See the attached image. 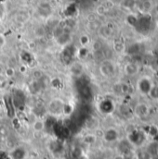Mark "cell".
<instances>
[{
  "label": "cell",
  "instance_id": "7c38bea8",
  "mask_svg": "<svg viewBox=\"0 0 158 159\" xmlns=\"http://www.w3.org/2000/svg\"><path fill=\"white\" fill-rule=\"evenodd\" d=\"M89 43V38L87 35H82L80 37V43L83 45V46H86L87 43Z\"/></svg>",
  "mask_w": 158,
  "mask_h": 159
},
{
  "label": "cell",
  "instance_id": "6da1fadb",
  "mask_svg": "<svg viewBox=\"0 0 158 159\" xmlns=\"http://www.w3.org/2000/svg\"><path fill=\"white\" fill-rule=\"evenodd\" d=\"M155 81L152 77L148 76V75H143L141 77H140L136 81V91L143 96H149L153 87L155 86Z\"/></svg>",
  "mask_w": 158,
  "mask_h": 159
},
{
  "label": "cell",
  "instance_id": "ba28073f",
  "mask_svg": "<svg viewBox=\"0 0 158 159\" xmlns=\"http://www.w3.org/2000/svg\"><path fill=\"white\" fill-rule=\"evenodd\" d=\"M32 128L34 131L36 132H41L45 129V122L42 119H37L35 121L32 122Z\"/></svg>",
  "mask_w": 158,
  "mask_h": 159
},
{
  "label": "cell",
  "instance_id": "4fadbf2b",
  "mask_svg": "<svg viewBox=\"0 0 158 159\" xmlns=\"http://www.w3.org/2000/svg\"><path fill=\"white\" fill-rule=\"evenodd\" d=\"M33 75H34V78L36 80H40L43 77V72L41 70H35L33 72Z\"/></svg>",
  "mask_w": 158,
  "mask_h": 159
},
{
  "label": "cell",
  "instance_id": "2e32d148",
  "mask_svg": "<svg viewBox=\"0 0 158 159\" xmlns=\"http://www.w3.org/2000/svg\"><path fill=\"white\" fill-rule=\"evenodd\" d=\"M118 159H124V158H123V157H122V158H118Z\"/></svg>",
  "mask_w": 158,
  "mask_h": 159
},
{
  "label": "cell",
  "instance_id": "277c9868",
  "mask_svg": "<svg viewBox=\"0 0 158 159\" xmlns=\"http://www.w3.org/2000/svg\"><path fill=\"white\" fill-rule=\"evenodd\" d=\"M48 110L52 115H60L64 110V103L61 99H54L48 105Z\"/></svg>",
  "mask_w": 158,
  "mask_h": 159
},
{
  "label": "cell",
  "instance_id": "52a82bcc",
  "mask_svg": "<svg viewBox=\"0 0 158 159\" xmlns=\"http://www.w3.org/2000/svg\"><path fill=\"white\" fill-rule=\"evenodd\" d=\"M115 88L117 90L116 93L118 94V95H126L129 93V89H130V86L126 83V82H120L115 85Z\"/></svg>",
  "mask_w": 158,
  "mask_h": 159
},
{
  "label": "cell",
  "instance_id": "5b68a950",
  "mask_svg": "<svg viewBox=\"0 0 158 159\" xmlns=\"http://www.w3.org/2000/svg\"><path fill=\"white\" fill-rule=\"evenodd\" d=\"M141 67L136 62H127L124 67V73L128 77H134L139 74Z\"/></svg>",
  "mask_w": 158,
  "mask_h": 159
},
{
  "label": "cell",
  "instance_id": "30bf717a",
  "mask_svg": "<svg viewBox=\"0 0 158 159\" xmlns=\"http://www.w3.org/2000/svg\"><path fill=\"white\" fill-rule=\"evenodd\" d=\"M15 74H16V70L13 68H10V67L7 68L5 72H4V76L7 80L12 79L15 76Z\"/></svg>",
  "mask_w": 158,
  "mask_h": 159
},
{
  "label": "cell",
  "instance_id": "8fae6325",
  "mask_svg": "<svg viewBox=\"0 0 158 159\" xmlns=\"http://www.w3.org/2000/svg\"><path fill=\"white\" fill-rule=\"evenodd\" d=\"M150 97H152L153 99L155 100H158V85L157 84H155V86L153 87L150 94H149Z\"/></svg>",
  "mask_w": 158,
  "mask_h": 159
},
{
  "label": "cell",
  "instance_id": "5bb4252c",
  "mask_svg": "<svg viewBox=\"0 0 158 159\" xmlns=\"http://www.w3.org/2000/svg\"><path fill=\"white\" fill-rule=\"evenodd\" d=\"M5 43H6V39L4 37V35L0 34V49L5 45Z\"/></svg>",
  "mask_w": 158,
  "mask_h": 159
},
{
  "label": "cell",
  "instance_id": "7a4b0ae2",
  "mask_svg": "<svg viewBox=\"0 0 158 159\" xmlns=\"http://www.w3.org/2000/svg\"><path fill=\"white\" fill-rule=\"evenodd\" d=\"M100 73L104 78H112L116 73V64L109 59L102 61L100 65Z\"/></svg>",
  "mask_w": 158,
  "mask_h": 159
},
{
  "label": "cell",
  "instance_id": "9a60e30c",
  "mask_svg": "<svg viewBox=\"0 0 158 159\" xmlns=\"http://www.w3.org/2000/svg\"><path fill=\"white\" fill-rule=\"evenodd\" d=\"M156 155H157V157H158V145L156 146Z\"/></svg>",
  "mask_w": 158,
  "mask_h": 159
},
{
  "label": "cell",
  "instance_id": "3957f363",
  "mask_svg": "<svg viewBox=\"0 0 158 159\" xmlns=\"http://www.w3.org/2000/svg\"><path fill=\"white\" fill-rule=\"evenodd\" d=\"M151 113L150 106L144 102H140L136 104V106L133 108V114L134 116L139 119H146Z\"/></svg>",
  "mask_w": 158,
  "mask_h": 159
},
{
  "label": "cell",
  "instance_id": "8992f818",
  "mask_svg": "<svg viewBox=\"0 0 158 159\" xmlns=\"http://www.w3.org/2000/svg\"><path fill=\"white\" fill-rule=\"evenodd\" d=\"M119 131L116 128H109L103 133V139L107 143H115L119 139Z\"/></svg>",
  "mask_w": 158,
  "mask_h": 159
},
{
  "label": "cell",
  "instance_id": "9c48e42d",
  "mask_svg": "<svg viewBox=\"0 0 158 159\" xmlns=\"http://www.w3.org/2000/svg\"><path fill=\"white\" fill-rule=\"evenodd\" d=\"M71 73L74 76H80L83 73V68L79 63H74L71 67Z\"/></svg>",
  "mask_w": 158,
  "mask_h": 159
}]
</instances>
